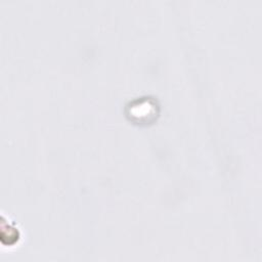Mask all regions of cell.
I'll return each mask as SVG.
<instances>
[{"label":"cell","instance_id":"cell-1","mask_svg":"<svg viewBox=\"0 0 262 262\" xmlns=\"http://www.w3.org/2000/svg\"><path fill=\"white\" fill-rule=\"evenodd\" d=\"M23 239V231L17 223L13 221L4 212L1 214V231L0 243L3 250L11 251L17 248Z\"/></svg>","mask_w":262,"mask_h":262}]
</instances>
